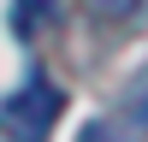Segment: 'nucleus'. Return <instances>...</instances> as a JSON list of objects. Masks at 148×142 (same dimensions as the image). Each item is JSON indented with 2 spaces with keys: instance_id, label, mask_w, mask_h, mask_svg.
Here are the masks:
<instances>
[{
  "instance_id": "20e7f679",
  "label": "nucleus",
  "mask_w": 148,
  "mask_h": 142,
  "mask_svg": "<svg viewBox=\"0 0 148 142\" xmlns=\"http://www.w3.org/2000/svg\"><path fill=\"white\" fill-rule=\"evenodd\" d=\"M83 142H107V130H101V124H89V130H83Z\"/></svg>"
},
{
  "instance_id": "7ed1b4c3",
  "label": "nucleus",
  "mask_w": 148,
  "mask_h": 142,
  "mask_svg": "<svg viewBox=\"0 0 148 142\" xmlns=\"http://www.w3.org/2000/svg\"><path fill=\"white\" fill-rule=\"evenodd\" d=\"M77 6L89 12L95 24H130V18L142 12V0H77Z\"/></svg>"
},
{
  "instance_id": "f03ea898",
  "label": "nucleus",
  "mask_w": 148,
  "mask_h": 142,
  "mask_svg": "<svg viewBox=\"0 0 148 142\" xmlns=\"http://www.w3.org/2000/svg\"><path fill=\"white\" fill-rule=\"evenodd\" d=\"M12 24H18V36L30 42L42 24H53V0H18V6H12Z\"/></svg>"
},
{
  "instance_id": "39448f33",
  "label": "nucleus",
  "mask_w": 148,
  "mask_h": 142,
  "mask_svg": "<svg viewBox=\"0 0 148 142\" xmlns=\"http://www.w3.org/2000/svg\"><path fill=\"white\" fill-rule=\"evenodd\" d=\"M142 124H148V101H142Z\"/></svg>"
},
{
  "instance_id": "f257e3e1",
  "label": "nucleus",
  "mask_w": 148,
  "mask_h": 142,
  "mask_svg": "<svg viewBox=\"0 0 148 142\" xmlns=\"http://www.w3.org/2000/svg\"><path fill=\"white\" fill-rule=\"evenodd\" d=\"M65 113V89H59L47 71H30L18 95L0 101V136L6 142H47Z\"/></svg>"
}]
</instances>
